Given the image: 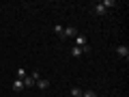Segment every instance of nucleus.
I'll return each instance as SVG.
<instances>
[{"label":"nucleus","mask_w":129,"mask_h":97,"mask_svg":"<svg viewBox=\"0 0 129 97\" xmlns=\"http://www.w3.org/2000/svg\"><path fill=\"white\" fill-rule=\"evenodd\" d=\"M22 82H24V86H28V88H30V86H35V82H37V80L32 78V74H30V76H26V78H24Z\"/></svg>","instance_id":"obj_6"},{"label":"nucleus","mask_w":129,"mask_h":97,"mask_svg":"<svg viewBox=\"0 0 129 97\" xmlns=\"http://www.w3.org/2000/svg\"><path fill=\"white\" fill-rule=\"evenodd\" d=\"M82 97H99V95H97L95 91H84V93H82Z\"/></svg>","instance_id":"obj_11"},{"label":"nucleus","mask_w":129,"mask_h":97,"mask_svg":"<svg viewBox=\"0 0 129 97\" xmlns=\"http://www.w3.org/2000/svg\"><path fill=\"white\" fill-rule=\"evenodd\" d=\"M90 11H92V13H97V15H106V13H108V9L103 7V2H97V5H92Z\"/></svg>","instance_id":"obj_2"},{"label":"nucleus","mask_w":129,"mask_h":97,"mask_svg":"<svg viewBox=\"0 0 129 97\" xmlns=\"http://www.w3.org/2000/svg\"><path fill=\"white\" fill-rule=\"evenodd\" d=\"M22 88H24V82H22V80H15V82H13V91L15 93H22Z\"/></svg>","instance_id":"obj_7"},{"label":"nucleus","mask_w":129,"mask_h":97,"mask_svg":"<svg viewBox=\"0 0 129 97\" xmlns=\"http://www.w3.org/2000/svg\"><path fill=\"white\" fill-rule=\"evenodd\" d=\"M54 32H56V35H62V24H56V26H54Z\"/></svg>","instance_id":"obj_13"},{"label":"nucleus","mask_w":129,"mask_h":97,"mask_svg":"<svg viewBox=\"0 0 129 97\" xmlns=\"http://www.w3.org/2000/svg\"><path fill=\"white\" fill-rule=\"evenodd\" d=\"M114 5H116L114 0H103V7H106V9H112Z\"/></svg>","instance_id":"obj_12"},{"label":"nucleus","mask_w":129,"mask_h":97,"mask_svg":"<svg viewBox=\"0 0 129 97\" xmlns=\"http://www.w3.org/2000/svg\"><path fill=\"white\" fill-rule=\"evenodd\" d=\"M75 35H78V28H75V26L62 28V37H75Z\"/></svg>","instance_id":"obj_3"},{"label":"nucleus","mask_w":129,"mask_h":97,"mask_svg":"<svg viewBox=\"0 0 129 97\" xmlns=\"http://www.w3.org/2000/svg\"><path fill=\"white\" fill-rule=\"evenodd\" d=\"M35 84H37V86L41 88V91H45V88L50 86V80H47V78H39V80H37V82H35Z\"/></svg>","instance_id":"obj_5"},{"label":"nucleus","mask_w":129,"mask_h":97,"mask_svg":"<svg viewBox=\"0 0 129 97\" xmlns=\"http://www.w3.org/2000/svg\"><path fill=\"white\" fill-rule=\"evenodd\" d=\"M71 54H73V56H82L84 52H82V47H75L73 45V47H71Z\"/></svg>","instance_id":"obj_10"},{"label":"nucleus","mask_w":129,"mask_h":97,"mask_svg":"<svg viewBox=\"0 0 129 97\" xmlns=\"http://www.w3.org/2000/svg\"><path fill=\"white\" fill-rule=\"evenodd\" d=\"M82 88H78V86H73V88H71V97H82Z\"/></svg>","instance_id":"obj_9"},{"label":"nucleus","mask_w":129,"mask_h":97,"mask_svg":"<svg viewBox=\"0 0 129 97\" xmlns=\"http://www.w3.org/2000/svg\"><path fill=\"white\" fill-rule=\"evenodd\" d=\"M116 52H118V56H123L125 60L129 58V47L127 45H118V47H116Z\"/></svg>","instance_id":"obj_4"},{"label":"nucleus","mask_w":129,"mask_h":97,"mask_svg":"<svg viewBox=\"0 0 129 97\" xmlns=\"http://www.w3.org/2000/svg\"><path fill=\"white\" fill-rule=\"evenodd\" d=\"M73 45H75V47H86V45H88V39L84 37V35H80V32H78V35L73 37Z\"/></svg>","instance_id":"obj_1"},{"label":"nucleus","mask_w":129,"mask_h":97,"mask_svg":"<svg viewBox=\"0 0 129 97\" xmlns=\"http://www.w3.org/2000/svg\"><path fill=\"white\" fill-rule=\"evenodd\" d=\"M15 76H17V80H24V78H26L28 74H26V69H24V67H19V69L15 71Z\"/></svg>","instance_id":"obj_8"}]
</instances>
